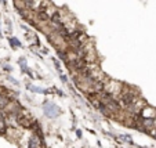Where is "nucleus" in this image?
I'll return each instance as SVG.
<instances>
[{
    "label": "nucleus",
    "mask_w": 156,
    "mask_h": 148,
    "mask_svg": "<svg viewBox=\"0 0 156 148\" xmlns=\"http://www.w3.org/2000/svg\"><path fill=\"white\" fill-rule=\"evenodd\" d=\"M29 148H43V143L39 137H33L29 141Z\"/></svg>",
    "instance_id": "7ed1b4c3"
},
{
    "label": "nucleus",
    "mask_w": 156,
    "mask_h": 148,
    "mask_svg": "<svg viewBox=\"0 0 156 148\" xmlns=\"http://www.w3.org/2000/svg\"><path fill=\"white\" fill-rule=\"evenodd\" d=\"M122 103L126 105V107H130L134 103V94L130 92H124L122 93Z\"/></svg>",
    "instance_id": "f03ea898"
},
{
    "label": "nucleus",
    "mask_w": 156,
    "mask_h": 148,
    "mask_svg": "<svg viewBox=\"0 0 156 148\" xmlns=\"http://www.w3.org/2000/svg\"><path fill=\"white\" fill-rule=\"evenodd\" d=\"M155 137H156V132H155Z\"/></svg>",
    "instance_id": "20e7f679"
},
{
    "label": "nucleus",
    "mask_w": 156,
    "mask_h": 148,
    "mask_svg": "<svg viewBox=\"0 0 156 148\" xmlns=\"http://www.w3.org/2000/svg\"><path fill=\"white\" fill-rule=\"evenodd\" d=\"M15 119L19 126L25 127V129H35L36 127V122L28 112H18L15 115Z\"/></svg>",
    "instance_id": "f257e3e1"
}]
</instances>
